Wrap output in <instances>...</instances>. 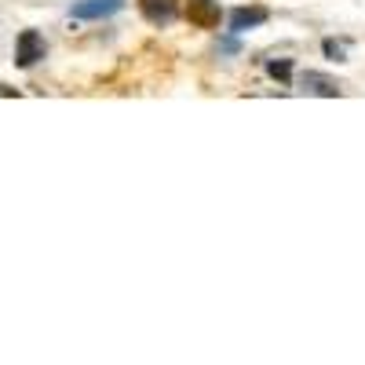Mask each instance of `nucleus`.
Returning <instances> with one entry per match:
<instances>
[{"mask_svg":"<svg viewBox=\"0 0 365 365\" xmlns=\"http://www.w3.org/2000/svg\"><path fill=\"white\" fill-rule=\"evenodd\" d=\"M267 19H270L267 8H237V11L230 15V34H245V29H256V26H263Z\"/></svg>","mask_w":365,"mask_h":365,"instance_id":"obj_4","label":"nucleus"},{"mask_svg":"<svg viewBox=\"0 0 365 365\" xmlns=\"http://www.w3.org/2000/svg\"><path fill=\"white\" fill-rule=\"evenodd\" d=\"M44 51H48V44H44V37L37 34V29H22L19 41H15V66H22V70L37 66L44 58Z\"/></svg>","mask_w":365,"mask_h":365,"instance_id":"obj_1","label":"nucleus"},{"mask_svg":"<svg viewBox=\"0 0 365 365\" xmlns=\"http://www.w3.org/2000/svg\"><path fill=\"white\" fill-rule=\"evenodd\" d=\"M120 8H125V0H77V4H70V15L81 22H103Z\"/></svg>","mask_w":365,"mask_h":365,"instance_id":"obj_2","label":"nucleus"},{"mask_svg":"<svg viewBox=\"0 0 365 365\" xmlns=\"http://www.w3.org/2000/svg\"><path fill=\"white\" fill-rule=\"evenodd\" d=\"M299 81H303V88H307L311 96H340V84H336V81H329L325 73H314V70H307V73H303Z\"/></svg>","mask_w":365,"mask_h":365,"instance_id":"obj_6","label":"nucleus"},{"mask_svg":"<svg viewBox=\"0 0 365 365\" xmlns=\"http://www.w3.org/2000/svg\"><path fill=\"white\" fill-rule=\"evenodd\" d=\"M139 8L146 15V22H154V26H168L175 19V0H139Z\"/></svg>","mask_w":365,"mask_h":365,"instance_id":"obj_5","label":"nucleus"},{"mask_svg":"<svg viewBox=\"0 0 365 365\" xmlns=\"http://www.w3.org/2000/svg\"><path fill=\"white\" fill-rule=\"evenodd\" d=\"M267 73H270L274 81L289 84V81H292V58H270V63H267Z\"/></svg>","mask_w":365,"mask_h":365,"instance_id":"obj_7","label":"nucleus"},{"mask_svg":"<svg viewBox=\"0 0 365 365\" xmlns=\"http://www.w3.org/2000/svg\"><path fill=\"white\" fill-rule=\"evenodd\" d=\"M187 19L197 29H216L220 19H223V11H220L216 0H187Z\"/></svg>","mask_w":365,"mask_h":365,"instance_id":"obj_3","label":"nucleus"},{"mask_svg":"<svg viewBox=\"0 0 365 365\" xmlns=\"http://www.w3.org/2000/svg\"><path fill=\"white\" fill-rule=\"evenodd\" d=\"M325 55L332 58V63H344V48L336 41H325Z\"/></svg>","mask_w":365,"mask_h":365,"instance_id":"obj_8","label":"nucleus"}]
</instances>
